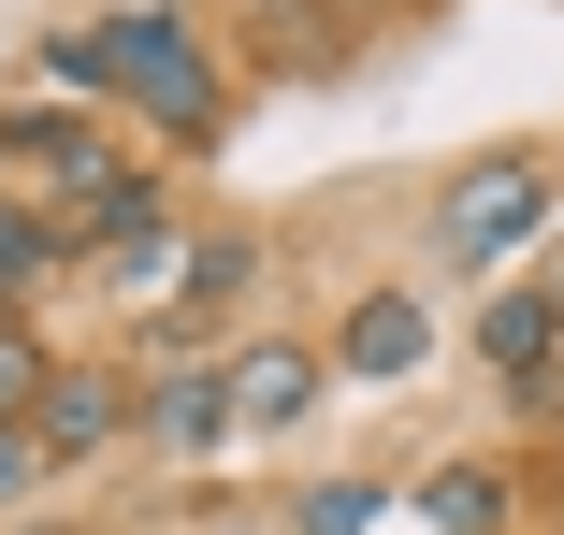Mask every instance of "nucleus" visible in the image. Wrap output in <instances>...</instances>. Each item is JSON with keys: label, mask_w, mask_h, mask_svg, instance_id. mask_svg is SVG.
Listing matches in <instances>:
<instances>
[{"label": "nucleus", "mask_w": 564, "mask_h": 535, "mask_svg": "<svg viewBox=\"0 0 564 535\" xmlns=\"http://www.w3.org/2000/svg\"><path fill=\"white\" fill-rule=\"evenodd\" d=\"M87 44H101V101L145 117L160 145L203 160L217 131H232V73H217V44H203L188 0H117V15H87Z\"/></svg>", "instance_id": "obj_1"}, {"label": "nucleus", "mask_w": 564, "mask_h": 535, "mask_svg": "<svg viewBox=\"0 0 564 535\" xmlns=\"http://www.w3.org/2000/svg\"><path fill=\"white\" fill-rule=\"evenodd\" d=\"M535 232H550V160H535V145H492V160H464V174L434 188V261L478 275V290H492V261L535 247Z\"/></svg>", "instance_id": "obj_2"}, {"label": "nucleus", "mask_w": 564, "mask_h": 535, "mask_svg": "<svg viewBox=\"0 0 564 535\" xmlns=\"http://www.w3.org/2000/svg\"><path fill=\"white\" fill-rule=\"evenodd\" d=\"M131 362H73L58 348V376H44V405H30V435H44V463H87V449H117L131 435Z\"/></svg>", "instance_id": "obj_3"}, {"label": "nucleus", "mask_w": 564, "mask_h": 535, "mask_svg": "<svg viewBox=\"0 0 564 535\" xmlns=\"http://www.w3.org/2000/svg\"><path fill=\"white\" fill-rule=\"evenodd\" d=\"M434 362V318H420V290H362L348 318H333V391H405Z\"/></svg>", "instance_id": "obj_4"}, {"label": "nucleus", "mask_w": 564, "mask_h": 535, "mask_svg": "<svg viewBox=\"0 0 564 535\" xmlns=\"http://www.w3.org/2000/svg\"><path fill=\"white\" fill-rule=\"evenodd\" d=\"M550 362H564V304H550V275L478 290V376H492V391H535Z\"/></svg>", "instance_id": "obj_5"}, {"label": "nucleus", "mask_w": 564, "mask_h": 535, "mask_svg": "<svg viewBox=\"0 0 564 535\" xmlns=\"http://www.w3.org/2000/svg\"><path fill=\"white\" fill-rule=\"evenodd\" d=\"M217 362H232V419H247V435H290V419L333 391V348H304V334H247Z\"/></svg>", "instance_id": "obj_6"}, {"label": "nucleus", "mask_w": 564, "mask_h": 535, "mask_svg": "<svg viewBox=\"0 0 564 535\" xmlns=\"http://www.w3.org/2000/svg\"><path fill=\"white\" fill-rule=\"evenodd\" d=\"M131 435H145V449H174V463H188V449H217V435H247V419H232V362H174V376L131 405Z\"/></svg>", "instance_id": "obj_7"}, {"label": "nucleus", "mask_w": 564, "mask_h": 535, "mask_svg": "<svg viewBox=\"0 0 564 535\" xmlns=\"http://www.w3.org/2000/svg\"><path fill=\"white\" fill-rule=\"evenodd\" d=\"M247 275H261V247H247V232H203V247L174 261V290L145 304V334L174 348V334H203V318H232V304H247Z\"/></svg>", "instance_id": "obj_8"}, {"label": "nucleus", "mask_w": 564, "mask_h": 535, "mask_svg": "<svg viewBox=\"0 0 564 535\" xmlns=\"http://www.w3.org/2000/svg\"><path fill=\"white\" fill-rule=\"evenodd\" d=\"M73 275V232H58V203L44 188H0V304H44Z\"/></svg>", "instance_id": "obj_9"}, {"label": "nucleus", "mask_w": 564, "mask_h": 535, "mask_svg": "<svg viewBox=\"0 0 564 535\" xmlns=\"http://www.w3.org/2000/svg\"><path fill=\"white\" fill-rule=\"evenodd\" d=\"M420 521L434 535H507V463H434L420 478Z\"/></svg>", "instance_id": "obj_10"}, {"label": "nucleus", "mask_w": 564, "mask_h": 535, "mask_svg": "<svg viewBox=\"0 0 564 535\" xmlns=\"http://www.w3.org/2000/svg\"><path fill=\"white\" fill-rule=\"evenodd\" d=\"M87 131H101V117H73V101H0V160H15L30 188H44V174L87 145Z\"/></svg>", "instance_id": "obj_11"}, {"label": "nucleus", "mask_w": 564, "mask_h": 535, "mask_svg": "<svg viewBox=\"0 0 564 535\" xmlns=\"http://www.w3.org/2000/svg\"><path fill=\"white\" fill-rule=\"evenodd\" d=\"M44 376H58L44 318H30V304H0V419H30V405H44Z\"/></svg>", "instance_id": "obj_12"}, {"label": "nucleus", "mask_w": 564, "mask_h": 535, "mask_svg": "<svg viewBox=\"0 0 564 535\" xmlns=\"http://www.w3.org/2000/svg\"><path fill=\"white\" fill-rule=\"evenodd\" d=\"M377 506H391L377 478H318V492L290 506V535H377Z\"/></svg>", "instance_id": "obj_13"}, {"label": "nucleus", "mask_w": 564, "mask_h": 535, "mask_svg": "<svg viewBox=\"0 0 564 535\" xmlns=\"http://www.w3.org/2000/svg\"><path fill=\"white\" fill-rule=\"evenodd\" d=\"M44 478H58V463H44V435H30V419H0V521H15Z\"/></svg>", "instance_id": "obj_14"}, {"label": "nucleus", "mask_w": 564, "mask_h": 535, "mask_svg": "<svg viewBox=\"0 0 564 535\" xmlns=\"http://www.w3.org/2000/svg\"><path fill=\"white\" fill-rule=\"evenodd\" d=\"M348 15H405V0H348Z\"/></svg>", "instance_id": "obj_15"}, {"label": "nucleus", "mask_w": 564, "mask_h": 535, "mask_svg": "<svg viewBox=\"0 0 564 535\" xmlns=\"http://www.w3.org/2000/svg\"><path fill=\"white\" fill-rule=\"evenodd\" d=\"M30 535H58V521H30Z\"/></svg>", "instance_id": "obj_16"}]
</instances>
